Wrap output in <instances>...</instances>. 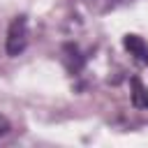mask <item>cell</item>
Masks as SVG:
<instances>
[{
	"label": "cell",
	"mask_w": 148,
	"mask_h": 148,
	"mask_svg": "<svg viewBox=\"0 0 148 148\" xmlns=\"http://www.w3.org/2000/svg\"><path fill=\"white\" fill-rule=\"evenodd\" d=\"M146 65H148V58H146Z\"/></svg>",
	"instance_id": "obj_6"
},
{
	"label": "cell",
	"mask_w": 148,
	"mask_h": 148,
	"mask_svg": "<svg viewBox=\"0 0 148 148\" xmlns=\"http://www.w3.org/2000/svg\"><path fill=\"white\" fill-rule=\"evenodd\" d=\"M123 46L130 51V56H134L136 60L146 62V58H148V46H146V42H143L139 35H125V37H123Z\"/></svg>",
	"instance_id": "obj_3"
},
{
	"label": "cell",
	"mask_w": 148,
	"mask_h": 148,
	"mask_svg": "<svg viewBox=\"0 0 148 148\" xmlns=\"http://www.w3.org/2000/svg\"><path fill=\"white\" fill-rule=\"evenodd\" d=\"M130 86H132V106L134 109H148V88L143 86V81L139 76H132L130 79Z\"/></svg>",
	"instance_id": "obj_4"
},
{
	"label": "cell",
	"mask_w": 148,
	"mask_h": 148,
	"mask_svg": "<svg viewBox=\"0 0 148 148\" xmlns=\"http://www.w3.org/2000/svg\"><path fill=\"white\" fill-rule=\"evenodd\" d=\"M62 58H65V65H67V69L72 72V74H79L81 69H83V65H86V58L81 56V51H79V46L76 44H65L62 46Z\"/></svg>",
	"instance_id": "obj_2"
},
{
	"label": "cell",
	"mask_w": 148,
	"mask_h": 148,
	"mask_svg": "<svg viewBox=\"0 0 148 148\" xmlns=\"http://www.w3.org/2000/svg\"><path fill=\"white\" fill-rule=\"evenodd\" d=\"M9 130H12L9 120H7L5 116H0V139H2V136H7V134H9Z\"/></svg>",
	"instance_id": "obj_5"
},
{
	"label": "cell",
	"mask_w": 148,
	"mask_h": 148,
	"mask_svg": "<svg viewBox=\"0 0 148 148\" xmlns=\"http://www.w3.org/2000/svg\"><path fill=\"white\" fill-rule=\"evenodd\" d=\"M28 46V16L18 14L14 16V21L7 28V37H5V51L9 58H16L25 51Z\"/></svg>",
	"instance_id": "obj_1"
}]
</instances>
